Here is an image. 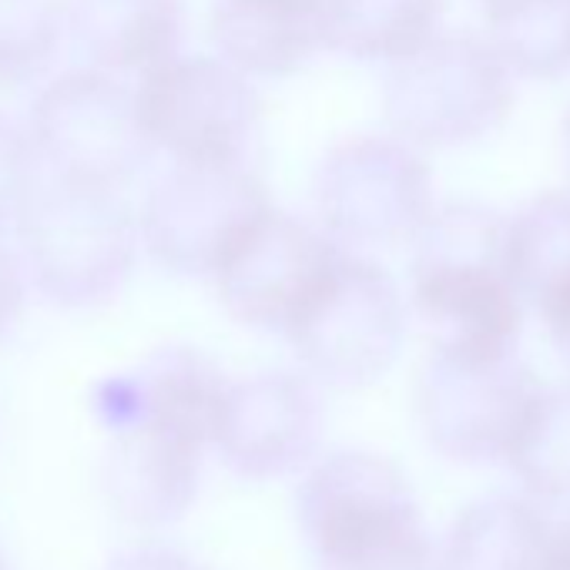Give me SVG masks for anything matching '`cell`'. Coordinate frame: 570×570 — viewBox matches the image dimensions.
Wrapping results in <instances>:
<instances>
[{
	"label": "cell",
	"mask_w": 570,
	"mask_h": 570,
	"mask_svg": "<svg viewBox=\"0 0 570 570\" xmlns=\"http://www.w3.org/2000/svg\"><path fill=\"white\" fill-rule=\"evenodd\" d=\"M410 303L453 350H517L523 296L507 258V218L476 202L440 205L413 238Z\"/></svg>",
	"instance_id": "obj_1"
},
{
	"label": "cell",
	"mask_w": 570,
	"mask_h": 570,
	"mask_svg": "<svg viewBox=\"0 0 570 570\" xmlns=\"http://www.w3.org/2000/svg\"><path fill=\"white\" fill-rule=\"evenodd\" d=\"M296 517L316 570H440L406 473L380 453L320 456L299 483Z\"/></svg>",
	"instance_id": "obj_2"
},
{
	"label": "cell",
	"mask_w": 570,
	"mask_h": 570,
	"mask_svg": "<svg viewBox=\"0 0 570 570\" xmlns=\"http://www.w3.org/2000/svg\"><path fill=\"white\" fill-rule=\"evenodd\" d=\"M21 262L58 309L111 303L135 272L141 228L118 188L51 175L18 222Z\"/></svg>",
	"instance_id": "obj_3"
},
{
	"label": "cell",
	"mask_w": 570,
	"mask_h": 570,
	"mask_svg": "<svg viewBox=\"0 0 570 570\" xmlns=\"http://www.w3.org/2000/svg\"><path fill=\"white\" fill-rule=\"evenodd\" d=\"M510 108L513 71L490 38L436 35L386 65V125L420 151L476 145L507 121Z\"/></svg>",
	"instance_id": "obj_4"
},
{
	"label": "cell",
	"mask_w": 570,
	"mask_h": 570,
	"mask_svg": "<svg viewBox=\"0 0 570 570\" xmlns=\"http://www.w3.org/2000/svg\"><path fill=\"white\" fill-rule=\"evenodd\" d=\"M406 316L410 309L386 268L346 248L285 340L306 376L353 393L393 370L406 340Z\"/></svg>",
	"instance_id": "obj_5"
},
{
	"label": "cell",
	"mask_w": 570,
	"mask_h": 570,
	"mask_svg": "<svg viewBox=\"0 0 570 570\" xmlns=\"http://www.w3.org/2000/svg\"><path fill=\"white\" fill-rule=\"evenodd\" d=\"M537 393L517 350L433 346L416 376V420L426 443L453 463H507Z\"/></svg>",
	"instance_id": "obj_6"
},
{
	"label": "cell",
	"mask_w": 570,
	"mask_h": 570,
	"mask_svg": "<svg viewBox=\"0 0 570 570\" xmlns=\"http://www.w3.org/2000/svg\"><path fill=\"white\" fill-rule=\"evenodd\" d=\"M320 225L343 248H390L413 242L436 212L423 151L400 135L336 141L313 175Z\"/></svg>",
	"instance_id": "obj_7"
},
{
	"label": "cell",
	"mask_w": 570,
	"mask_h": 570,
	"mask_svg": "<svg viewBox=\"0 0 570 570\" xmlns=\"http://www.w3.org/2000/svg\"><path fill=\"white\" fill-rule=\"evenodd\" d=\"M135 95L155 151L178 165H238L258 135L262 98L222 55H175L141 75Z\"/></svg>",
	"instance_id": "obj_8"
},
{
	"label": "cell",
	"mask_w": 570,
	"mask_h": 570,
	"mask_svg": "<svg viewBox=\"0 0 570 570\" xmlns=\"http://www.w3.org/2000/svg\"><path fill=\"white\" fill-rule=\"evenodd\" d=\"M28 131L51 175L88 185L118 188L155 155L141 125L138 95L101 68L55 78L35 98Z\"/></svg>",
	"instance_id": "obj_9"
},
{
	"label": "cell",
	"mask_w": 570,
	"mask_h": 570,
	"mask_svg": "<svg viewBox=\"0 0 570 570\" xmlns=\"http://www.w3.org/2000/svg\"><path fill=\"white\" fill-rule=\"evenodd\" d=\"M272 208L265 185L238 165H171L148 191L138 228L151 258L185 278H212L242 235Z\"/></svg>",
	"instance_id": "obj_10"
},
{
	"label": "cell",
	"mask_w": 570,
	"mask_h": 570,
	"mask_svg": "<svg viewBox=\"0 0 570 570\" xmlns=\"http://www.w3.org/2000/svg\"><path fill=\"white\" fill-rule=\"evenodd\" d=\"M346 248L320 225L275 205L212 275L225 313L255 333L285 336Z\"/></svg>",
	"instance_id": "obj_11"
},
{
	"label": "cell",
	"mask_w": 570,
	"mask_h": 570,
	"mask_svg": "<svg viewBox=\"0 0 570 570\" xmlns=\"http://www.w3.org/2000/svg\"><path fill=\"white\" fill-rule=\"evenodd\" d=\"M320 383L306 373H255L228 386L215 450L242 480H282L306 473L323 443L326 413Z\"/></svg>",
	"instance_id": "obj_12"
},
{
	"label": "cell",
	"mask_w": 570,
	"mask_h": 570,
	"mask_svg": "<svg viewBox=\"0 0 570 570\" xmlns=\"http://www.w3.org/2000/svg\"><path fill=\"white\" fill-rule=\"evenodd\" d=\"M205 450V440L155 416L111 430L101 456V493L111 513L131 527L178 523L198 497Z\"/></svg>",
	"instance_id": "obj_13"
},
{
	"label": "cell",
	"mask_w": 570,
	"mask_h": 570,
	"mask_svg": "<svg viewBox=\"0 0 570 570\" xmlns=\"http://www.w3.org/2000/svg\"><path fill=\"white\" fill-rule=\"evenodd\" d=\"M212 41L248 78H289L330 51V0H215Z\"/></svg>",
	"instance_id": "obj_14"
},
{
	"label": "cell",
	"mask_w": 570,
	"mask_h": 570,
	"mask_svg": "<svg viewBox=\"0 0 570 570\" xmlns=\"http://www.w3.org/2000/svg\"><path fill=\"white\" fill-rule=\"evenodd\" d=\"M181 0H68V35L91 68L148 75L178 55Z\"/></svg>",
	"instance_id": "obj_15"
},
{
	"label": "cell",
	"mask_w": 570,
	"mask_h": 570,
	"mask_svg": "<svg viewBox=\"0 0 570 570\" xmlns=\"http://www.w3.org/2000/svg\"><path fill=\"white\" fill-rule=\"evenodd\" d=\"M553 520L530 493H490L466 503L443 543L440 570H550Z\"/></svg>",
	"instance_id": "obj_16"
},
{
	"label": "cell",
	"mask_w": 570,
	"mask_h": 570,
	"mask_svg": "<svg viewBox=\"0 0 570 570\" xmlns=\"http://www.w3.org/2000/svg\"><path fill=\"white\" fill-rule=\"evenodd\" d=\"M446 0H330V51L393 65L440 35Z\"/></svg>",
	"instance_id": "obj_17"
},
{
	"label": "cell",
	"mask_w": 570,
	"mask_h": 570,
	"mask_svg": "<svg viewBox=\"0 0 570 570\" xmlns=\"http://www.w3.org/2000/svg\"><path fill=\"white\" fill-rule=\"evenodd\" d=\"M513 282L537 313L570 285V191H543L507 218Z\"/></svg>",
	"instance_id": "obj_18"
},
{
	"label": "cell",
	"mask_w": 570,
	"mask_h": 570,
	"mask_svg": "<svg viewBox=\"0 0 570 570\" xmlns=\"http://www.w3.org/2000/svg\"><path fill=\"white\" fill-rule=\"evenodd\" d=\"M507 466L523 493L570 507V383L540 386Z\"/></svg>",
	"instance_id": "obj_19"
},
{
	"label": "cell",
	"mask_w": 570,
	"mask_h": 570,
	"mask_svg": "<svg viewBox=\"0 0 570 570\" xmlns=\"http://www.w3.org/2000/svg\"><path fill=\"white\" fill-rule=\"evenodd\" d=\"M487 38L513 75L557 81L570 71V0H540L487 24Z\"/></svg>",
	"instance_id": "obj_20"
},
{
	"label": "cell",
	"mask_w": 570,
	"mask_h": 570,
	"mask_svg": "<svg viewBox=\"0 0 570 570\" xmlns=\"http://www.w3.org/2000/svg\"><path fill=\"white\" fill-rule=\"evenodd\" d=\"M68 35L61 0H0V88L38 81Z\"/></svg>",
	"instance_id": "obj_21"
},
{
	"label": "cell",
	"mask_w": 570,
	"mask_h": 570,
	"mask_svg": "<svg viewBox=\"0 0 570 570\" xmlns=\"http://www.w3.org/2000/svg\"><path fill=\"white\" fill-rule=\"evenodd\" d=\"M41 155L24 125L0 111V235L18 228L24 208L41 188Z\"/></svg>",
	"instance_id": "obj_22"
},
{
	"label": "cell",
	"mask_w": 570,
	"mask_h": 570,
	"mask_svg": "<svg viewBox=\"0 0 570 570\" xmlns=\"http://www.w3.org/2000/svg\"><path fill=\"white\" fill-rule=\"evenodd\" d=\"M105 570H205L188 553L165 547V543H138L128 550H118Z\"/></svg>",
	"instance_id": "obj_23"
},
{
	"label": "cell",
	"mask_w": 570,
	"mask_h": 570,
	"mask_svg": "<svg viewBox=\"0 0 570 570\" xmlns=\"http://www.w3.org/2000/svg\"><path fill=\"white\" fill-rule=\"evenodd\" d=\"M24 309V262L0 242V340H4Z\"/></svg>",
	"instance_id": "obj_24"
},
{
	"label": "cell",
	"mask_w": 570,
	"mask_h": 570,
	"mask_svg": "<svg viewBox=\"0 0 570 570\" xmlns=\"http://www.w3.org/2000/svg\"><path fill=\"white\" fill-rule=\"evenodd\" d=\"M540 316H543V323H547V330H550L557 350H560V353L567 356V363H570V285H567V289H563L550 306L540 309Z\"/></svg>",
	"instance_id": "obj_25"
},
{
	"label": "cell",
	"mask_w": 570,
	"mask_h": 570,
	"mask_svg": "<svg viewBox=\"0 0 570 570\" xmlns=\"http://www.w3.org/2000/svg\"><path fill=\"white\" fill-rule=\"evenodd\" d=\"M550 570H570V507H567V513L553 523Z\"/></svg>",
	"instance_id": "obj_26"
},
{
	"label": "cell",
	"mask_w": 570,
	"mask_h": 570,
	"mask_svg": "<svg viewBox=\"0 0 570 570\" xmlns=\"http://www.w3.org/2000/svg\"><path fill=\"white\" fill-rule=\"evenodd\" d=\"M473 4H476V11L483 14V24H497V21L510 18V14H517V11H523V8L540 4V0H473Z\"/></svg>",
	"instance_id": "obj_27"
},
{
	"label": "cell",
	"mask_w": 570,
	"mask_h": 570,
	"mask_svg": "<svg viewBox=\"0 0 570 570\" xmlns=\"http://www.w3.org/2000/svg\"><path fill=\"white\" fill-rule=\"evenodd\" d=\"M560 161H563V171H567V181H570V111H567L563 128H560Z\"/></svg>",
	"instance_id": "obj_28"
},
{
	"label": "cell",
	"mask_w": 570,
	"mask_h": 570,
	"mask_svg": "<svg viewBox=\"0 0 570 570\" xmlns=\"http://www.w3.org/2000/svg\"><path fill=\"white\" fill-rule=\"evenodd\" d=\"M0 570H8V560H4V553H0Z\"/></svg>",
	"instance_id": "obj_29"
}]
</instances>
